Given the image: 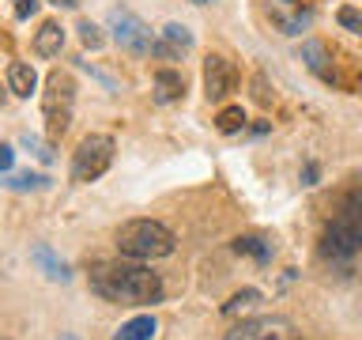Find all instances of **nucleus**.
Segmentation results:
<instances>
[{
  "instance_id": "nucleus-1",
  "label": "nucleus",
  "mask_w": 362,
  "mask_h": 340,
  "mask_svg": "<svg viewBox=\"0 0 362 340\" xmlns=\"http://www.w3.org/2000/svg\"><path fill=\"white\" fill-rule=\"evenodd\" d=\"M90 291L98 299L121 302V306H151L163 302V280L158 272L144 265H129V261H95L90 265Z\"/></svg>"
},
{
  "instance_id": "nucleus-2",
  "label": "nucleus",
  "mask_w": 362,
  "mask_h": 340,
  "mask_svg": "<svg viewBox=\"0 0 362 340\" xmlns=\"http://www.w3.org/2000/svg\"><path fill=\"white\" fill-rule=\"evenodd\" d=\"M321 254L328 261H339V265H347L362 254V186L344 193L336 215L328 220L321 234Z\"/></svg>"
},
{
  "instance_id": "nucleus-3",
  "label": "nucleus",
  "mask_w": 362,
  "mask_h": 340,
  "mask_svg": "<svg viewBox=\"0 0 362 340\" xmlns=\"http://www.w3.org/2000/svg\"><path fill=\"white\" fill-rule=\"evenodd\" d=\"M177 246L174 231L158 220H129L117 231V254L129 261H158L170 257Z\"/></svg>"
},
{
  "instance_id": "nucleus-4",
  "label": "nucleus",
  "mask_w": 362,
  "mask_h": 340,
  "mask_svg": "<svg viewBox=\"0 0 362 340\" xmlns=\"http://www.w3.org/2000/svg\"><path fill=\"white\" fill-rule=\"evenodd\" d=\"M72 106H76V79L61 72V68H53L49 76H45V91H42V113H45V132H49V140L68 132V125H72Z\"/></svg>"
},
{
  "instance_id": "nucleus-5",
  "label": "nucleus",
  "mask_w": 362,
  "mask_h": 340,
  "mask_svg": "<svg viewBox=\"0 0 362 340\" xmlns=\"http://www.w3.org/2000/svg\"><path fill=\"white\" fill-rule=\"evenodd\" d=\"M113 152H117V144H113L110 136H102V132L83 136L79 147H76V155H72V181L87 186V181L102 178L113 163Z\"/></svg>"
},
{
  "instance_id": "nucleus-6",
  "label": "nucleus",
  "mask_w": 362,
  "mask_h": 340,
  "mask_svg": "<svg viewBox=\"0 0 362 340\" xmlns=\"http://www.w3.org/2000/svg\"><path fill=\"white\" fill-rule=\"evenodd\" d=\"M223 340H302L294 333V325L279 314H260V317H245L238 322Z\"/></svg>"
},
{
  "instance_id": "nucleus-7",
  "label": "nucleus",
  "mask_w": 362,
  "mask_h": 340,
  "mask_svg": "<svg viewBox=\"0 0 362 340\" xmlns=\"http://www.w3.org/2000/svg\"><path fill=\"white\" fill-rule=\"evenodd\" d=\"M110 30H113V42L121 45V50H129V53H151V27L140 19V16H132V11H124V8H113L110 11Z\"/></svg>"
},
{
  "instance_id": "nucleus-8",
  "label": "nucleus",
  "mask_w": 362,
  "mask_h": 340,
  "mask_svg": "<svg viewBox=\"0 0 362 340\" xmlns=\"http://www.w3.org/2000/svg\"><path fill=\"white\" fill-rule=\"evenodd\" d=\"M234 87H238V68L226 61L223 53H211L208 61H204V95L211 102H219V98L230 95Z\"/></svg>"
},
{
  "instance_id": "nucleus-9",
  "label": "nucleus",
  "mask_w": 362,
  "mask_h": 340,
  "mask_svg": "<svg viewBox=\"0 0 362 340\" xmlns=\"http://www.w3.org/2000/svg\"><path fill=\"white\" fill-rule=\"evenodd\" d=\"M30 261L38 265V272L45 280H53V283H68L72 280V268H68V261L61 254H53V246H45V242H34L30 246Z\"/></svg>"
},
{
  "instance_id": "nucleus-10",
  "label": "nucleus",
  "mask_w": 362,
  "mask_h": 340,
  "mask_svg": "<svg viewBox=\"0 0 362 340\" xmlns=\"http://www.w3.org/2000/svg\"><path fill=\"white\" fill-rule=\"evenodd\" d=\"M298 61H305V68H310L313 76L328 79V84H339V79H336V72H332V53H328V45H325V42H317V38L302 42V50H298Z\"/></svg>"
},
{
  "instance_id": "nucleus-11",
  "label": "nucleus",
  "mask_w": 362,
  "mask_h": 340,
  "mask_svg": "<svg viewBox=\"0 0 362 340\" xmlns=\"http://www.w3.org/2000/svg\"><path fill=\"white\" fill-rule=\"evenodd\" d=\"M61 50H64V27L53 19L42 23L38 34H34V53L38 57H61Z\"/></svg>"
},
{
  "instance_id": "nucleus-12",
  "label": "nucleus",
  "mask_w": 362,
  "mask_h": 340,
  "mask_svg": "<svg viewBox=\"0 0 362 340\" xmlns=\"http://www.w3.org/2000/svg\"><path fill=\"white\" fill-rule=\"evenodd\" d=\"M8 91L19 98H30V91H38V72L27 61H11L8 64Z\"/></svg>"
},
{
  "instance_id": "nucleus-13",
  "label": "nucleus",
  "mask_w": 362,
  "mask_h": 340,
  "mask_svg": "<svg viewBox=\"0 0 362 340\" xmlns=\"http://www.w3.org/2000/svg\"><path fill=\"white\" fill-rule=\"evenodd\" d=\"M181 95H185V76L174 72V68L155 72V102H177Z\"/></svg>"
},
{
  "instance_id": "nucleus-14",
  "label": "nucleus",
  "mask_w": 362,
  "mask_h": 340,
  "mask_svg": "<svg viewBox=\"0 0 362 340\" xmlns=\"http://www.w3.org/2000/svg\"><path fill=\"white\" fill-rule=\"evenodd\" d=\"M158 333V322L151 314H140V317H132V322H124L117 333H113V340H155Z\"/></svg>"
},
{
  "instance_id": "nucleus-15",
  "label": "nucleus",
  "mask_w": 362,
  "mask_h": 340,
  "mask_svg": "<svg viewBox=\"0 0 362 340\" xmlns=\"http://www.w3.org/2000/svg\"><path fill=\"white\" fill-rule=\"evenodd\" d=\"M234 254H249L253 261H260V265H268V261H272V254H276V246H272L268 238L242 234V238H234Z\"/></svg>"
},
{
  "instance_id": "nucleus-16",
  "label": "nucleus",
  "mask_w": 362,
  "mask_h": 340,
  "mask_svg": "<svg viewBox=\"0 0 362 340\" xmlns=\"http://www.w3.org/2000/svg\"><path fill=\"white\" fill-rule=\"evenodd\" d=\"M215 129H219L223 136H234L245 129V110L242 106H223L219 113H215Z\"/></svg>"
},
{
  "instance_id": "nucleus-17",
  "label": "nucleus",
  "mask_w": 362,
  "mask_h": 340,
  "mask_svg": "<svg viewBox=\"0 0 362 340\" xmlns=\"http://www.w3.org/2000/svg\"><path fill=\"white\" fill-rule=\"evenodd\" d=\"M4 186L16 189V193H34V189H45V186H49V178H45V174H30V170H27V174H8Z\"/></svg>"
},
{
  "instance_id": "nucleus-18",
  "label": "nucleus",
  "mask_w": 362,
  "mask_h": 340,
  "mask_svg": "<svg viewBox=\"0 0 362 340\" xmlns=\"http://www.w3.org/2000/svg\"><path fill=\"white\" fill-rule=\"evenodd\" d=\"M253 302H260V291H257V288H245V291H238L230 302H223V314H242V310H249Z\"/></svg>"
},
{
  "instance_id": "nucleus-19",
  "label": "nucleus",
  "mask_w": 362,
  "mask_h": 340,
  "mask_svg": "<svg viewBox=\"0 0 362 340\" xmlns=\"http://www.w3.org/2000/svg\"><path fill=\"white\" fill-rule=\"evenodd\" d=\"M163 38L174 42L177 50H189V45H192V30L185 27V23H166V27H163Z\"/></svg>"
},
{
  "instance_id": "nucleus-20",
  "label": "nucleus",
  "mask_w": 362,
  "mask_h": 340,
  "mask_svg": "<svg viewBox=\"0 0 362 340\" xmlns=\"http://www.w3.org/2000/svg\"><path fill=\"white\" fill-rule=\"evenodd\" d=\"M279 30L283 34H302L305 27H310V11H294V16H276Z\"/></svg>"
},
{
  "instance_id": "nucleus-21",
  "label": "nucleus",
  "mask_w": 362,
  "mask_h": 340,
  "mask_svg": "<svg viewBox=\"0 0 362 340\" xmlns=\"http://www.w3.org/2000/svg\"><path fill=\"white\" fill-rule=\"evenodd\" d=\"M336 23H339L344 30H351V34H362V11L351 8V4H344V8L336 11Z\"/></svg>"
},
{
  "instance_id": "nucleus-22",
  "label": "nucleus",
  "mask_w": 362,
  "mask_h": 340,
  "mask_svg": "<svg viewBox=\"0 0 362 340\" xmlns=\"http://www.w3.org/2000/svg\"><path fill=\"white\" fill-rule=\"evenodd\" d=\"M79 42H83L87 50H102V42H106V38H102V30L95 27V23L83 19V23H79Z\"/></svg>"
},
{
  "instance_id": "nucleus-23",
  "label": "nucleus",
  "mask_w": 362,
  "mask_h": 340,
  "mask_svg": "<svg viewBox=\"0 0 362 340\" xmlns=\"http://www.w3.org/2000/svg\"><path fill=\"white\" fill-rule=\"evenodd\" d=\"M23 147H27L30 155H38L42 163H53V147L49 144H42L38 136H30V132H23Z\"/></svg>"
},
{
  "instance_id": "nucleus-24",
  "label": "nucleus",
  "mask_w": 362,
  "mask_h": 340,
  "mask_svg": "<svg viewBox=\"0 0 362 340\" xmlns=\"http://www.w3.org/2000/svg\"><path fill=\"white\" fill-rule=\"evenodd\" d=\"M151 53H155V57H163V61H177V57H181V53H185V50H177V45H174V42H166V38H158V42L151 45Z\"/></svg>"
},
{
  "instance_id": "nucleus-25",
  "label": "nucleus",
  "mask_w": 362,
  "mask_h": 340,
  "mask_svg": "<svg viewBox=\"0 0 362 340\" xmlns=\"http://www.w3.org/2000/svg\"><path fill=\"white\" fill-rule=\"evenodd\" d=\"M11 166H16V147L4 144V147H0V170H4V174H11Z\"/></svg>"
},
{
  "instance_id": "nucleus-26",
  "label": "nucleus",
  "mask_w": 362,
  "mask_h": 340,
  "mask_svg": "<svg viewBox=\"0 0 362 340\" xmlns=\"http://www.w3.org/2000/svg\"><path fill=\"white\" fill-rule=\"evenodd\" d=\"M38 11V0H16V19H30Z\"/></svg>"
},
{
  "instance_id": "nucleus-27",
  "label": "nucleus",
  "mask_w": 362,
  "mask_h": 340,
  "mask_svg": "<svg viewBox=\"0 0 362 340\" xmlns=\"http://www.w3.org/2000/svg\"><path fill=\"white\" fill-rule=\"evenodd\" d=\"M317 174H321V170H317V163H305V170H302V186H317Z\"/></svg>"
},
{
  "instance_id": "nucleus-28",
  "label": "nucleus",
  "mask_w": 362,
  "mask_h": 340,
  "mask_svg": "<svg viewBox=\"0 0 362 340\" xmlns=\"http://www.w3.org/2000/svg\"><path fill=\"white\" fill-rule=\"evenodd\" d=\"M253 87H257V98H260V102H268V91H264V76H257V79H253Z\"/></svg>"
},
{
  "instance_id": "nucleus-29",
  "label": "nucleus",
  "mask_w": 362,
  "mask_h": 340,
  "mask_svg": "<svg viewBox=\"0 0 362 340\" xmlns=\"http://www.w3.org/2000/svg\"><path fill=\"white\" fill-rule=\"evenodd\" d=\"M49 4H57V8H76L79 0H49Z\"/></svg>"
},
{
  "instance_id": "nucleus-30",
  "label": "nucleus",
  "mask_w": 362,
  "mask_h": 340,
  "mask_svg": "<svg viewBox=\"0 0 362 340\" xmlns=\"http://www.w3.org/2000/svg\"><path fill=\"white\" fill-rule=\"evenodd\" d=\"M57 340H79L76 333H61V336H57Z\"/></svg>"
},
{
  "instance_id": "nucleus-31",
  "label": "nucleus",
  "mask_w": 362,
  "mask_h": 340,
  "mask_svg": "<svg viewBox=\"0 0 362 340\" xmlns=\"http://www.w3.org/2000/svg\"><path fill=\"white\" fill-rule=\"evenodd\" d=\"M192 4H211V0H192Z\"/></svg>"
}]
</instances>
